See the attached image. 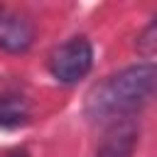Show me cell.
<instances>
[{
    "instance_id": "5b68a950",
    "label": "cell",
    "mask_w": 157,
    "mask_h": 157,
    "mask_svg": "<svg viewBox=\"0 0 157 157\" xmlns=\"http://www.w3.org/2000/svg\"><path fill=\"white\" fill-rule=\"evenodd\" d=\"M29 120V105L25 98L5 96L0 98V128H20Z\"/></svg>"
},
{
    "instance_id": "3957f363",
    "label": "cell",
    "mask_w": 157,
    "mask_h": 157,
    "mask_svg": "<svg viewBox=\"0 0 157 157\" xmlns=\"http://www.w3.org/2000/svg\"><path fill=\"white\" fill-rule=\"evenodd\" d=\"M34 42V25L27 15L15 10H0V49L22 54Z\"/></svg>"
},
{
    "instance_id": "7a4b0ae2",
    "label": "cell",
    "mask_w": 157,
    "mask_h": 157,
    "mask_svg": "<svg viewBox=\"0 0 157 157\" xmlns=\"http://www.w3.org/2000/svg\"><path fill=\"white\" fill-rule=\"evenodd\" d=\"M93 64V49L91 42L83 37H74L66 44H61L59 49H54L52 59H49V69L52 76L61 83H76L81 81Z\"/></svg>"
},
{
    "instance_id": "277c9868",
    "label": "cell",
    "mask_w": 157,
    "mask_h": 157,
    "mask_svg": "<svg viewBox=\"0 0 157 157\" xmlns=\"http://www.w3.org/2000/svg\"><path fill=\"white\" fill-rule=\"evenodd\" d=\"M135 147H137V125L128 118L113 125L96 157H132Z\"/></svg>"
},
{
    "instance_id": "52a82bcc",
    "label": "cell",
    "mask_w": 157,
    "mask_h": 157,
    "mask_svg": "<svg viewBox=\"0 0 157 157\" xmlns=\"http://www.w3.org/2000/svg\"><path fill=\"white\" fill-rule=\"evenodd\" d=\"M2 157H29L25 150H10V152H5Z\"/></svg>"
},
{
    "instance_id": "6da1fadb",
    "label": "cell",
    "mask_w": 157,
    "mask_h": 157,
    "mask_svg": "<svg viewBox=\"0 0 157 157\" xmlns=\"http://www.w3.org/2000/svg\"><path fill=\"white\" fill-rule=\"evenodd\" d=\"M157 98V64H132L108 76L86 98L93 120H128L135 110Z\"/></svg>"
},
{
    "instance_id": "8992f818",
    "label": "cell",
    "mask_w": 157,
    "mask_h": 157,
    "mask_svg": "<svg viewBox=\"0 0 157 157\" xmlns=\"http://www.w3.org/2000/svg\"><path fill=\"white\" fill-rule=\"evenodd\" d=\"M137 52L145 54V56H150V54L157 52V15H155L152 22L140 32V37H137Z\"/></svg>"
}]
</instances>
